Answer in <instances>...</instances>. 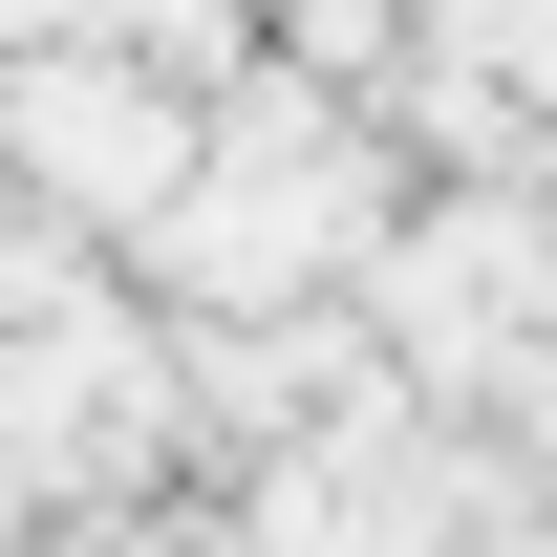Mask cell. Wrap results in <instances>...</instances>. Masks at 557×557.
<instances>
[{"label": "cell", "instance_id": "cell-1", "mask_svg": "<svg viewBox=\"0 0 557 557\" xmlns=\"http://www.w3.org/2000/svg\"><path fill=\"white\" fill-rule=\"evenodd\" d=\"M0 172H22V214L172 258V214H194V172H214V108L172 65H129V44H22V65H0Z\"/></svg>", "mask_w": 557, "mask_h": 557}]
</instances>
